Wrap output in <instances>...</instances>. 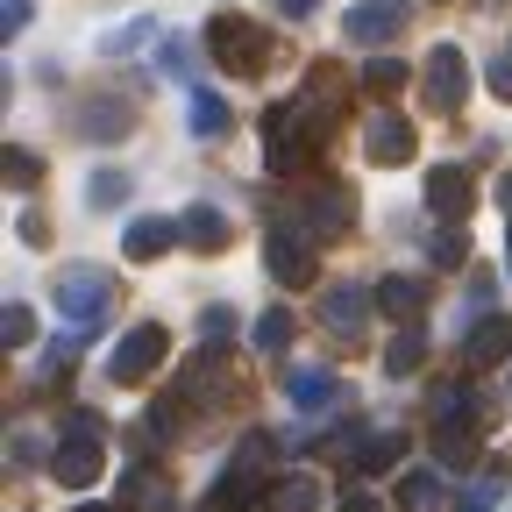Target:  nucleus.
<instances>
[{
    "instance_id": "nucleus-38",
    "label": "nucleus",
    "mask_w": 512,
    "mask_h": 512,
    "mask_svg": "<svg viewBox=\"0 0 512 512\" xmlns=\"http://www.w3.org/2000/svg\"><path fill=\"white\" fill-rule=\"evenodd\" d=\"M164 72H171V79H178V72H192V43H185V36H171V43H164Z\"/></svg>"
},
{
    "instance_id": "nucleus-17",
    "label": "nucleus",
    "mask_w": 512,
    "mask_h": 512,
    "mask_svg": "<svg viewBox=\"0 0 512 512\" xmlns=\"http://www.w3.org/2000/svg\"><path fill=\"white\" fill-rule=\"evenodd\" d=\"M512 356V320L505 313H484L477 328H470V342H463V370H498Z\"/></svg>"
},
{
    "instance_id": "nucleus-3",
    "label": "nucleus",
    "mask_w": 512,
    "mask_h": 512,
    "mask_svg": "<svg viewBox=\"0 0 512 512\" xmlns=\"http://www.w3.org/2000/svg\"><path fill=\"white\" fill-rule=\"evenodd\" d=\"M292 214H299V235H306V242H335V235H349V221H356V192H349V185H306Z\"/></svg>"
},
{
    "instance_id": "nucleus-2",
    "label": "nucleus",
    "mask_w": 512,
    "mask_h": 512,
    "mask_svg": "<svg viewBox=\"0 0 512 512\" xmlns=\"http://www.w3.org/2000/svg\"><path fill=\"white\" fill-rule=\"evenodd\" d=\"M207 57L235 79H256V72H271V29H256L249 15H214L207 22Z\"/></svg>"
},
{
    "instance_id": "nucleus-39",
    "label": "nucleus",
    "mask_w": 512,
    "mask_h": 512,
    "mask_svg": "<svg viewBox=\"0 0 512 512\" xmlns=\"http://www.w3.org/2000/svg\"><path fill=\"white\" fill-rule=\"evenodd\" d=\"M342 512H384V505H377L370 484H349V491H342Z\"/></svg>"
},
{
    "instance_id": "nucleus-27",
    "label": "nucleus",
    "mask_w": 512,
    "mask_h": 512,
    "mask_svg": "<svg viewBox=\"0 0 512 512\" xmlns=\"http://www.w3.org/2000/svg\"><path fill=\"white\" fill-rule=\"evenodd\" d=\"M427 363V335L420 328H399L392 342H384V370H392V377H406V370H420Z\"/></svg>"
},
{
    "instance_id": "nucleus-23",
    "label": "nucleus",
    "mask_w": 512,
    "mask_h": 512,
    "mask_svg": "<svg viewBox=\"0 0 512 512\" xmlns=\"http://www.w3.org/2000/svg\"><path fill=\"white\" fill-rule=\"evenodd\" d=\"M434 456H441L448 470L470 463V456H477V420H441V427H434Z\"/></svg>"
},
{
    "instance_id": "nucleus-21",
    "label": "nucleus",
    "mask_w": 512,
    "mask_h": 512,
    "mask_svg": "<svg viewBox=\"0 0 512 512\" xmlns=\"http://www.w3.org/2000/svg\"><path fill=\"white\" fill-rule=\"evenodd\" d=\"M392 463H406V441H399L392 427H370V434L356 441V470L377 477V470H392Z\"/></svg>"
},
{
    "instance_id": "nucleus-46",
    "label": "nucleus",
    "mask_w": 512,
    "mask_h": 512,
    "mask_svg": "<svg viewBox=\"0 0 512 512\" xmlns=\"http://www.w3.org/2000/svg\"><path fill=\"white\" fill-rule=\"evenodd\" d=\"M498 192H505V207H512V171H505V185H498Z\"/></svg>"
},
{
    "instance_id": "nucleus-28",
    "label": "nucleus",
    "mask_w": 512,
    "mask_h": 512,
    "mask_svg": "<svg viewBox=\"0 0 512 512\" xmlns=\"http://www.w3.org/2000/svg\"><path fill=\"white\" fill-rule=\"evenodd\" d=\"M285 342H292V313H285V306L256 313V349H264V356H285Z\"/></svg>"
},
{
    "instance_id": "nucleus-13",
    "label": "nucleus",
    "mask_w": 512,
    "mask_h": 512,
    "mask_svg": "<svg viewBox=\"0 0 512 512\" xmlns=\"http://www.w3.org/2000/svg\"><path fill=\"white\" fill-rule=\"evenodd\" d=\"M335 100H342V72H335V64H313L306 93L292 100V107H299V121L313 128V143H320V136H328V128H335Z\"/></svg>"
},
{
    "instance_id": "nucleus-37",
    "label": "nucleus",
    "mask_w": 512,
    "mask_h": 512,
    "mask_svg": "<svg viewBox=\"0 0 512 512\" xmlns=\"http://www.w3.org/2000/svg\"><path fill=\"white\" fill-rule=\"evenodd\" d=\"M36 178H43V164H36L29 150H8V185H22V192H29Z\"/></svg>"
},
{
    "instance_id": "nucleus-20",
    "label": "nucleus",
    "mask_w": 512,
    "mask_h": 512,
    "mask_svg": "<svg viewBox=\"0 0 512 512\" xmlns=\"http://www.w3.org/2000/svg\"><path fill=\"white\" fill-rule=\"evenodd\" d=\"M264 512H320V484H313L306 470H292V477H271V491H264Z\"/></svg>"
},
{
    "instance_id": "nucleus-24",
    "label": "nucleus",
    "mask_w": 512,
    "mask_h": 512,
    "mask_svg": "<svg viewBox=\"0 0 512 512\" xmlns=\"http://www.w3.org/2000/svg\"><path fill=\"white\" fill-rule=\"evenodd\" d=\"M185 121H192V136H200V143H214V136H221V128H228V100L200 86V93H192V100H185Z\"/></svg>"
},
{
    "instance_id": "nucleus-41",
    "label": "nucleus",
    "mask_w": 512,
    "mask_h": 512,
    "mask_svg": "<svg viewBox=\"0 0 512 512\" xmlns=\"http://www.w3.org/2000/svg\"><path fill=\"white\" fill-rule=\"evenodd\" d=\"M22 242L43 249V242H50V221H43V214H22Z\"/></svg>"
},
{
    "instance_id": "nucleus-25",
    "label": "nucleus",
    "mask_w": 512,
    "mask_h": 512,
    "mask_svg": "<svg viewBox=\"0 0 512 512\" xmlns=\"http://www.w3.org/2000/svg\"><path fill=\"white\" fill-rule=\"evenodd\" d=\"M79 128L93 143H114V136H128V107H114V100H93V107H79Z\"/></svg>"
},
{
    "instance_id": "nucleus-31",
    "label": "nucleus",
    "mask_w": 512,
    "mask_h": 512,
    "mask_svg": "<svg viewBox=\"0 0 512 512\" xmlns=\"http://www.w3.org/2000/svg\"><path fill=\"white\" fill-rule=\"evenodd\" d=\"M128 200V171H93V185H86V207H121Z\"/></svg>"
},
{
    "instance_id": "nucleus-36",
    "label": "nucleus",
    "mask_w": 512,
    "mask_h": 512,
    "mask_svg": "<svg viewBox=\"0 0 512 512\" xmlns=\"http://www.w3.org/2000/svg\"><path fill=\"white\" fill-rule=\"evenodd\" d=\"M228 335H235V313H228V306H207V313H200V342H207V349H221Z\"/></svg>"
},
{
    "instance_id": "nucleus-5",
    "label": "nucleus",
    "mask_w": 512,
    "mask_h": 512,
    "mask_svg": "<svg viewBox=\"0 0 512 512\" xmlns=\"http://www.w3.org/2000/svg\"><path fill=\"white\" fill-rule=\"evenodd\" d=\"M164 356H171V335L157 328V320H143V328H128V335L107 349V377H114V384H143Z\"/></svg>"
},
{
    "instance_id": "nucleus-11",
    "label": "nucleus",
    "mask_w": 512,
    "mask_h": 512,
    "mask_svg": "<svg viewBox=\"0 0 512 512\" xmlns=\"http://www.w3.org/2000/svg\"><path fill=\"white\" fill-rule=\"evenodd\" d=\"M413 143H420V136H413V121H406V114H370V121H363V157L384 164V171L406 164Z\"/></svg>"
},
{
    "instance_id": "nucleus-33",
    "label": "nucleus",
    "mask_w": 512,
    "mask_h": 512,
    "mask_svg": "<svg viewBox=\"0 0 512 512\" xmlns=\"http://www.w3.org/2000/svg\"><path fill=\"white\" fill-rule=\"evenodd\" d=\"M434 264H441V271H456V264H470V235H456V228H441V235H434Z\"/></svg>"
},
{
    "instance_id": "nucleus-10",
    "label": "nucleus",
    "mask_w": 512,
    "mask_h": 512,
    "mask_svg": "<svg viewBox=\"0 0 512 512\" xmlns=\"http://www.w3.org/2000/svg\"><path fill=\"white\" fill-rule=\"evenodd\" d=\"M370 299L377 292H363V285H328L320 292V328H328L335 342H356L363 320H370Z\"/></svg>"
},
{
    "instance_id": "nucleus-4",
    "label": "nucleus",
    "mask_w": 512,
    "mask_h": 512,
    "mask_svg": "<svg viewBox=\"0 0 512 512\" xmlns=\"http://www.w3.org/2000/svg\"><path fill=\"white\" fill-rule=\"evenodd\" d=\"M264 463H271V434H249V441H242V463H228L221 484H214V505H221V512H249L256 491H271V484H264Z\"/></svg>"
},
{
    "instance_id": "nucleus-22",
    "label": "nucleus",
    "mask_w": 512,
    "mask_h": 512,
    "mask_svg": "<svg viewBox=\"0 0 512 512\" xmlns=\"http://www.w3.org/2000/svg\"><path fill=\"white\" fill-rule=\"evenodd\" d=\"M377 306L413 328V320H420V306H427V278H384V285H377Z\"/></svg>"
},
{
    "instance_id": "nucleus-30",
    "label": "nucleus",
    "mask_w": 512,
    "mask_h": 512,
    "mask_svg": "<svg viewBox=\"0 0 512 512\" xmlns=\"http://www.w3.org/2000/svg\"><path fill=\"white\" fill-rule=\"evenodd\" d=\"M441 420H477L470 384H441V392H434V427H441Z\"/></svg>"
},
{
    "instance_id": "nucleus-34",
    "label": "nucleus",
    "mask_w": 512,
    "mask_h": 512,
    "mask_svg": "<svg viewBox=\"0 0 512 512\" xmlns=\"http://www.w3.org/2000/svg\"><path fill=\"white\" fill-rule=\"evenodd\" d=\"M36 335V313L29 306H8V313H0V342H8V349H22Z\"/></svg>"
},
{
    "instance_id": "nucleus-26",
    "label": "nucleus",
    "mask_w": 512,
    "mask_h": 512,
    "mask_svg": "<svg viewBox=\"0 0 512 512\" xmlns=\"http://www.w3.org/2000/svg\"><path fill=\"white\" fill-rule=\"evenodd\" d=\"M228 384H235V377H228L221 349H207L200 363H192V384H185V392H192V399H228Z\"/></svg>"
},
{
    "instance_id": "nucleus-7",
    "label": "nucleus",
    "mask_w": 512,
    "mask_h": 512,
    "mask_svg": "<svg viewBox=\"0 0 512 512\" xmlns=\"http://www.w3.org/2000/svg\"><path fill=\"white\" fill-rule=\"evenodd\" d=\"M306 150H313V128L299 121V107H271L264 114V164L285 178V171L306 164Z\"/></svg>"
},
{
    "instance_id": "nucleus-42",
    "label": "nucleus",
    "mask_w": 512,
    "mask_h": 512,
    "mask_svg": "<svg viewBox=\"0 0 512 512\" xmlns=\"http://www.w3.org/2000/svg\"><path fill=\"white\" fill-rule=\"evenodd\" d=\"M0 29H8V36L29 29V0H8V8H0Z\"/></svg>"
},
{
    "instance_id": "nucleus-15",
    "label": "nucleus",
    "mask_w": 512,
    "mask_h": 512,
    "mask_svg": "<svg viewBox=\"0 0 512 512\" xmlns=\"http://www.w3.org/2000/svg\"><path fill=\"white\" fill-rule=\"evenodd\" d=\"M285 399H292V413H328L342 399V377L320 363H299V370H285Z\"/></svg>"
},
{
    "instance_id": "nucleus-35",
    "label": "nucleus",
    "mask_w": 512,
    "mask_h": 512,
    "mask_svg": "<svg viewBox=\"0 0 512 512\" xmlns=\"http://www.w3.org/2000/svg\"><path fill=\"white\" fill-rule=\"evenodd\" d=\"M498 484H505V470H491V477H477V484L463 491V512H498Z\"/></svg>"
},
{
    "instance_id": "nucleus-29",
    "label": "nucleus",
    "mask_w": 512,
    "mask_h": 512,
    "mask_svg": "<svg viewBox=\"0 0 512 512\" xmlns=\"http://www.w3.org/2000/svg\"><path fill=\"white\" fill-rule=\"evenodd\" d=\"M399 498H406V512H441V477L434 470H413L399 484Z\"/></svg>"
},
{
    "instance_id": "nucleus-44",
    "label": "nucleus",
    "mask_w": 512,
    "mask_h": 512,
    "mask_svg": "<svg viewBox=\"0 0 512 512\" xmlns=\"http://www.w3.org/2000/svg\"><path fill=\"white\" fill-rule=\"evenodd\" d=\"M491 93H498V100H512V57H498V64H491Z\"/></svg>"
},
{
    "instance_id": "nucleus-14",
    "label": "nucleus",
    "mask_w": 512,
    "mask_h": 512,
    "mask_svg": "<svg viewBox=\"0 0 512 512\" xmlns=\"http://www.w3.org/2000/svg\"><path fill=\"white\" fill-rule=\"evenodd\" d=\"M171 242H185L178 214H143V221L121 228V256H128V264H150V256H164Z\"/></svg>"
},
{
    "instance_id": "nucleus-43",
    "label": "nucleus",
    "mask_w": 512,
    "mask_h": 512,
    "mask_svg": "<svg viewBox=\"0 0 512 512\" xmlns=\"http://www.w3.org/2000/svg\"><path fill=\"white\" fill-rule=\"evenodd\" d=\"M8 456H15V470H29V463H36V434H15V441H8Z\"/></svg>"
},
{
    "instance_id": "nucleus-16",
    "label": "nucleus",
    "mask_w": 512,
    "mask_h": 512,
    "mask_svg": "<svg viewBox=\"0 0 512 512\" xmlns=\"http://www.w3.org/2000/svg\"><path fill=\"white\" fill-rule=\"evenodd\" d=\"M470 200H477V185H470L463 164H434V171H427V207H434L441 221H463Z\"/></svg>"
},
{
    "instance_id": "nucleus-8",
    "label": "nucleus",
    "mask_w": 512,
    "mask_h": 512,
    "mask_svg": "<svg viewBox=\"0 0 512 512\" xmlns=\"http://www.w3.org/2000/svg\"><path fill=\"white\" fill-rule=\"evenodd\" d=\"M107 299H114V285H107L100 271H64V278H57V306H64L72 328H93V320L107 313Z\"/></svg>"
},
{
    "instance_id": "nucleus-19",
    "label": "nucleus",
    "mask_w": 512,
    "mask_h": 512,
    "mask_svg": "<svg viewBox=\"0 0 512 512\" xmlns=\"http://www.w3.org/2000/svg\"><path fill=\"white\" fill-rule=\"evenodd\" d=\"M121 498H136V512H171V477L157 470V463H136V470H128L121 477Z\"/></svg>"
},
{
    "instance_id": "nucleus-47",
    "label": "nucleus",
    "mask_w": 512,
    "mask_h": 512,
    "mask_svg": "<svg viewBox=\"0 0 512 512\" xmlns=\"http://www.w3.org/2000/svg\"><path fill=\"white\" fill-rule=\"evenodd\" d=\"M79 512H121V505H79Z\"/></svg>"
},
{
    "instance_id": "nucleus-32",
    "label": "nucleus",
    "mask_w": 512,
    "mask_h": 512,
    "mask_svg": "<svg viewBox=\"0 0 512 512\" xmlns=\"http://www.w3.org/2000/svg\"><path fill=\"white\" fill-rule=\"evenodd\" d=\"M406 86V64L399 57H370L363 64V93H399Z\"/></svg>"
},
{
    "instance_id": "nucleus-6",
    "label": "nucleus",
    "mask_w": 512,
    "mask_h": 512,
    "mask_svg": "<svg viewBox=\"0 0 512 512\" xmlns=\"http://www.w3.org/2000/svg\"><path fill=\"white\" fill-rule=\"evenodd\" d=\"M420 86H427V107H434V114H456V107L470 100V57H463L456 43H434Z\"/></svg>"
},
{
    "instance_id": "nucleus-12",
    "label": "nucleus",
    "mask_w": 512,
    "mask_h": 512,
    "mask_svg": "<svg viewBox=\"0 0 512 512\" xmlns=\"http://www.w3.org/2000/svg\"><path fill=\"white\" fill-rule=\"evenodd\" d=\"M406 0H356V8H349V22H342V36L349 43H392L399 29H406Z\"/></svg>"
},
{
    "instance_id": "nucleus-1",
    "label": "nucleus",
    "mask_w": 512,
    "mask_h": 512,
    "mask_svg": "<svg viewBox=\"0 0 512 512\" xmlns=\"http://www.w3.org/2000/svg\"><path fill=\"white\" fill-rule=\"evenodd\" d=\"M107 470V448H100V413H72L57 434V456H50V477L64 491H93Z\"/></svg>"
},
{
    "instance_id": "nucleus-45",
    "label": "nucleus",
    "mask_w": 512,
    "mask_h": 512,
    "mask_svg": "<svg viewBox=\"0 0 512 512\" xmlns=\"http://www.w3.org/2000/svg\"><path fill=\"white\" fill-rule=\"evenodd\" d=\"M278 8H285V15H292V22H306V15H313V8H320V0H278Z\"/></svg>"
},
{
    "instance_id": "nucleus-18",
    "label": "nucleus",
    "mask_w": 512,
    "mask_h": 512,
    "mask_svg": "<svg viewBox=\"0 0 512 512\" xmlns=\"http://www.w3.org/2000/svg\"><path fill=\"white\" fill-rule=\"evenodd\" d=\"M178 228H185V242L200 249V256H214V249H228V235H235V221L221 214V207H207V200H192L185 214H178Z\"/></svg>"
},
{
    "instance_id": "nucleus-40",
    "label": "nucleus",
    "mask_w": 512,
    "mask_h": 512,
    "mask_svg": "<svg viewBox=\"0 0 512 512\" xmlns=\"http://www.w3.org/2000/svg\"><path fill=\"white\" fill-rule=\"evenodd\" d=\"M143 36H150V22H128V29H114V36H107V50H136Z\"/></svg>"
},
{
    "instance_id": "nucleus-9",
    "label": "nucleus",
    "mask_w": 512,
    "mask_h": 512,
    "mask_svg": "<svg viewBox=\"0 0 512 512\" xmlns=\"http://www.w3.org/2000/svg\"><path fill=\"white\" fill-rule=\"evenodd\" d=\"M264 271H271L278 285H306V278H313V242L278 221V228L264 235Z\"/></svg>"
}]
</instances>
